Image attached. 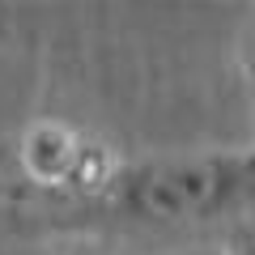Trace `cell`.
Returning a JSON list of instances; mask_svg holds the SVG:
<instances>
[{
	"label": "cell",
	"mask_w": 255,
	"mask_h": 255,
	"mask_svg": "<svg viewBox=\"0 0 255 255\" xmlns=\"http://www.w3.org/2000/svg\"><path fill=\"white\" fill-rule=\"evenodd\" d=\"M21 226L85 234L128 247H221L247 255L251 234V149L162 153L111 162L77 200L21 204Z\"/></svg>",
	"instance_id": "obj_1"
},
{
	"label": "cell",
	"mask_w": 255,
	"mask_h": 255,
	"mask_svg": "<svg viewBox=\"0 0 255 255\" xmlns=\"http://www.w3.org/2000/svg\"><path fill=\"white\" fill-rule=\"evenodd\" d=\"M77 255H85V251H77Z\"/></svg>",
	"instance_id": "obj_2"
}]
</instances>
